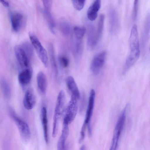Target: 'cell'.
Here are the masks:
<instances>
[{"instance_id": "obj_10", "label": "cell", "mask_w": 150, "mask_h": 150, "mask_svg": "<svg viewBox=\"0 0 150 150\" xmlns=\"http://www.w3.org/2000/svg\"><path fill=\"white\" fill-rule=\"evenodd\" d=\"M36 101V97L33 89L29 88L25 92L23 98L24 107L28 110L32 109L34 106Z\"/></svg>"}, {"instance_id": "obj_25", "label": "cell", "mask_w": 150, "mask_h": 150, "mask_svg": "<svg viewBox=\"0 0 150 150\" xmlns=\"http://www.w3.org/2000/svg\"><path fill=\"white\" fill-rule=\"evenodd\" d=\"M60 28L62 33L66 36H69L71 31L69 24L66 22H62L60 24Z\"/></svg>"}, {"instance_id": "obj_23", "label": "cell", "mask_w": 150, "mask_h": 150, "mask_svg": "<svg viewBox=\"0 0 150 150\" xmlns=\"http://www.w3.org/2000/svg\"><path fill=\"white\" fill-rule=\"evenodd\" d=\"M104 18V14H101L100 15L96 30L97 37L98 41L100 40L102 33Z\"/></svg>"}, {"instance_id": "obj_27", "label": "cell", "mask_w": 150, "mask_h": 150, "mask_svg": "<svg viewBox=\"0 0 150 150\" xmlns=\"http://www.w3.org/2000/svg\"><path fill=\"white\" fill-rule=\"evenodd\" d=\"M58 61L60 66L63 68H67L69 65V58L64 55H60L59 56Z\"/></svg>"}, {"instance_id": "obj_19", "label": "cell", "mask_w": 150, "mask_h": 150, "mask_svg": "<svg viewBox=\"0 0 150 150\" xmlns=\"http://www.w3.org/2000/svg\"><path fill=\"white\" fill-rule=\"evenodd\" d=\"M48 50L52 69L54 73L55 77H57L58 75V69L54 47L51 43H50L48 45Z\"/></svg>"}, {"instance_id": "obj_14", "label": "cell", "mask_w": 150, "mask_h": 150, "mask_svg": "<svg viewBox=\"0 0 150 150\" xmlns=\"http://www.w3.org/2000/svg\"><path fill=\"white\" fill-rule=\"evenodd\" d=\"M101 6V1H95L89 7L87 11V16L89 20L91 21H95L97 18L98 12Z\"/></svg>"}, {"instance_id": "obj_33", "label": "cell", "mask_w": 150, "mask_h": 150, "mask_svg": "<svg viewBox=\"0 0 150 150\" xmlns=\"http://www.w3.org/2000/svg\"><path fill=\"white\" fill-rule=\"evenodd\" d=\"M65 150H68L67 146H66V147Z\"/></svg>"}, {"instance_id": "obj_12", "label": "cell", "mask_w": 150, "mask_h": 150, "mask_svg": "<svg viewBox=\"0 0 150 150\" xmlns=\"http://www.w3.org/2000/svg\"><path fill=\"white\" fill-rule=\"evenodd\" d=\"M98 40L97 38L96 30L93 25H90L88 30L87 45L90 50H93L97 44Z\"/></svg>"}, {"instance_id": "obj_32", "label": "cell", "mask_w": 150, "mask_h": 150, "mask_svg": "<svg viewBox=\"0 0 150 150\" xmlns=\"http://www.w3.org/2000/svg\"><path fill=\"white\" fill-rule=\"evenodd\" d=\"M80 150H85V146L84 145H83L80 147Z\"/></svg>"}, {"instance_id": "obj_9", "label": "cell", "mask_w": 150, "mask_h": 150, "mask_svg": "<svg viewBox=\"0 0 150 150\" xmlns=\"http://www.w3.org/2000/svg\"><path fill=\"white\" fill-rule=\"evenodd\" d=\"M14 51L16 59L20 66L24 69L29 68L30 59L21 45L15 46Z\"/></svg>"}, {"instance_id": "obj_4", "label": "cell", "mask_w": 150, "mask_h": 150, "mask_svg": "<svg viewBox=\"0 0 150 150\" xmlns=\"http://www.w3.org/2000/svg\"><path fill=\"white\" fill-rule=\"evenodd\" d=\"M75 96L72 95L65 110L63 121L71 123L75 119L78 110V100Z\"/></svg>"}, {"instance_id": "obj_20", "label": "cell", "mask_w": 150, "mask_h": 150, "mask_svg": "<svg viewBox=\"0 0 150 150\" xmlns=\"http://www.w3.org/2000/svg\"><path fill=\"white\" fill-rule=\"evenodd\" d=\"M51 11L50 10L44 9L43 12L45 17L50 30L54 34L55 23Z\"/></svg>"}, {"instance_id": "obj_16", "label": "cell", "mask_w": 150, "mask_h": 150, "mask_svg": "<svg viewBox=\"0 0 150 150\" xmlns=\"http://www.w3.org/2000/svg\"><path fill=\"white\" fill-rule=\"evenodd\" d=\"M32 71L30 68L24 69L19 74L18 81L22 85L25 86L30 82L32 77Z\"/></svg>"}, {"instance_id": "obj_18", "label": "cell", "mask_w": 150, "mask_h": 150, "mask_svg": "<svg viewBox=\"0 0 150 150\" xmlns=\"http://www.w3.org/2000/svg\"><path fill=\"white\" fill-rule=\"evenodd\" d=\"M37 82L40 91L43 94H45L47 87V80L46 76L42 72L40 71L38 74Z\"/></svg>"}, {"instance_id": "obj_29", "label": "cell", "mask_w": 150, "mask_h": 150, "mask_svg": "<svg viewBox=\"0 0 150 150\" xmlns=\"http://www.w3.org/2000/svg\"><path fill=\"white\" fill-rule=\"evenodd\" d=\"M139 1L135 0L133 4V9L132 11V17L133 21H135L137 15Z\"/></svg>"}, {"instance_id": "obj_24", "label": "cell", "mask_w": 150, "mask_h": 150, "mask_svg": "<svg viewBox=\"0 0 150 150\" xmlns=\"http://www.w3.org/2000/svg\"><path fill=\"white\" fill-rule=\"evenodd\" d=\"M86 31L85 28L83 27L75 26L74 28L75 38L82 40Z\"/></svg>"}, {"instance_id": "obj_8", "label": "cell", "mask_w": 150, "mask_h": 150, "mask_svg": "<svg viewBox=\"0 0 150 150\" xmlns=\"http://www.w3.org/2000/svg\"><path fill=\"white\" fill-rule=\"evenodd\" d=\"M130 53L139 54L140 50L137 26L134 25L132 27L129 38Z\"/></svg>"}, {"instance_id": "obj_26", "label": "cell", "mask_w": 150, "mask_h": 150, "mask_svg": "<svg viewBox=\"0 0 150 150\" xmlns=\"http://www.w3.org/2000/svg\"><path fill=\"white\" fill-rule=\"evenodd\" d=\"M21 45L30 59L33 54V50L32 46L30 43L28 42H24Z\"/></svg>"}, {"instance_id": "obj_6", "label": "cell", "mask_w": 150, "mask_h": 150, "mask_svg": "<svg viewBox=\"0 0 150 150\" xmlns=\"http://www.w3.org/2000/svg\"><path fill=\"white\" fill-rule=\"evenodd\" d=\"M106 53L101 51L97 54L93 58L90 65V69L95 75L99 74L105 62Z\"/></svg>"}, {"instance_id": "obj_28", "label": "cell", "mask_w": 150, "mask_h": 150, "mask_svg": "<svg viewBox=\"0 0 150 150\" xmlns=\"http://www.w3.org/2000/svg\"><path fill=\"white\" fill-rule=\"evenodd\" d=\"M73 5L74 8L78 11L82 10L84 6L85 0H72Z\"/></svg>"}, {"instance_id": "obj_5", "label": "cell", "mask_w": 150, "mask_h": 150, "mask_svg": "<svg viewBox=\"0 0 150 150\" xmlns=\"http://www.w3.org/2000/svg\"><path fill=\"white\" fill-rule=\"evenodd\" d=\"M12 117L18 129L22 140L25 142H28L30 138L31 133L28 124L14 114Z\"/></svg>"}, {"instance_id": "obj_22", "label": "cell", "mask_w": 150, "mask_h": 150, "mask_svg": "<svg viewBox=\"0 0 150 150\" xmlns=\"http://www.w3.org/2000/svg\"><path fill=\"white\" fill-rule=\"evenodd\" d=\"M73 44V53L76 58L79 57L82 51V40L75 38Z\"/></svg>"}, {"instance_id": "obj_1", "label": "cell", "mask_w": 150, "mask_h": 150, "mask_svg": "<svg viewBox=\"0 0 150 150\" xmlns=\"http://www.w3.org/2000/svg\"><path fill=\"white\" fill-rule=\"evenodd\" d=\"M128 105H127L121 112L114 130L109 150H117L119 140L125 124Z\"/></svg>"}, {"instance_id": "obj_30", "label": "cell", "mask_w": 150, "mask_h": 150, "mask_svg": "<svg viewBox=\"0 0 150 150\" xmlns=\"http://www.w3.org/2000/svg\"><path fill=\"white\" fill-rule=\"evenodd\" d=\"M44 9L51 10L52 7V1L51 0H42Z\"/></svg>"}, {"instance_id": "obj_7", "label": "cell", "mask_w": 150, "mask_h": 150, "mask_svg": "<svg viewBox=\"0 0 150 150\" xmlns=\"http://www.w3.org/2000/svg\"><path fill=\"white\" fill-rule=\"evenodd\" d=\"M65 101L64 91L62 90L58 94L54 111L53 123L59 124V119L64 110Z\"/></svg>"}, {"instance_id": "obj_21", "label": "cell", "mask_w": 150, "mask_h": 150, "mask_svg": "<svg viewBox=\"0 0 150 150\" xmlns=\"http://www.w3.org/2000/svg\"><path fill=\"white\" fill-rule=\"evenodd\" d=\"M110 28L112 32L116 30L118 25V18L116 13L114 9H112L110 13Z\"/></svg>"}, {"instance_id": "obj_17", "label": "cell", "mask_w": 150, "mask_h": 150, "mask_svg": "<svg viewBox=\"0 0 150 150\" xmlns=\"http://www.w3.org/2000/svg\"><path fill=\"white\" fill-rule=\"evenodd\" d=\"M66 85L71 95L76 97L78 99L80 98V92L73 77L69 76L67 77L66 81Z\"/></svg>"}, {"instance_id": "obj_31", "label": "cell", "mask_w": 150, "mask_h": 150, "mask_svg": "<svg viewBox=\"0 0 150 150\" xmlns=\"http://www.w3.org/2000/svg\"><path fill=\"white\" fill-rule=\"evenodd\" d=\"M0 3L5 7H8L9 6V3L7 1L0 0Z\"/></svg>"}, {"instance_id": "obj_2", "label": "cell", "mask_w": 150, "mask_h": 150, "mask_svg": "<svg viewBox=\"0 0 150 150\" xmlns=\"http://www.w3.org/2000/svg\"><path fill=\"white\" fill-rule=\"evenodd\" d=\"M29 36L32 44L36 50L40 59L45 67H47L48 58L46 51L34 33L31 32H29Z\"/></svg>"}, {"instance_id": "obj_11", "label": "cell", "mask_w": 150, "mask_h": 150, "mask_svg": "<svg viewBox=\"0 0 150 150\" xmlns=\"http://www.w3.org/2000/svg\"><path fill=\"white\" fill-rule=\"evenodd\" d=\"M11 23L13 30L17 32L21 29L23 23L24 17L21 13L15 12L11 16Z\"/></svg>"}, {"instance_id": "obj_15", "label": "cell", "mask_w": 150, "mask_h": 150, "mask_svg": "<svg viewBox=\"0 0 150 150\" xmlns=\"http://www.w3.org/2000/svg\"><path fill=\"white\" fill-rule=\"evenodd\" d=\"M40 118L43 129L45 140V142L47 143L48 141V137L47 111L46 108L45 107H43L41 109Z\"/></svg>"}, {"instance_id": "obj_3", "label": "cell", "mask_w": 150, "mask_h": 150, "mask_svg": "<svg viewBox=\"0 0 150 150\" xmlns=\"http://www.w3.org/2000/svg\"><path fill=\"white\" fill-rule=\"evenodd\" d=\"M96 93L93 89L91 90L90 92L88 105L86 114L85 119L82 127L86 128L87 127L89 135L92 134L91 121L93 110Z\"/></svg>"}, {"instance_id": "obj_13", "label": "cell", "mask_w": 150, "mask_h": 150, "mask_svg": "<svg viewBox=\"0 0 150 150\" xmlns=\"http://www.w3.org/2000/svg\"><path fill=\"white\" fill-rule=\"evenodd\" d=\"M69 124L63 121V127L61 136L57 144V150H65V142L69 134Z\"/></svg>"}]
</instances>
